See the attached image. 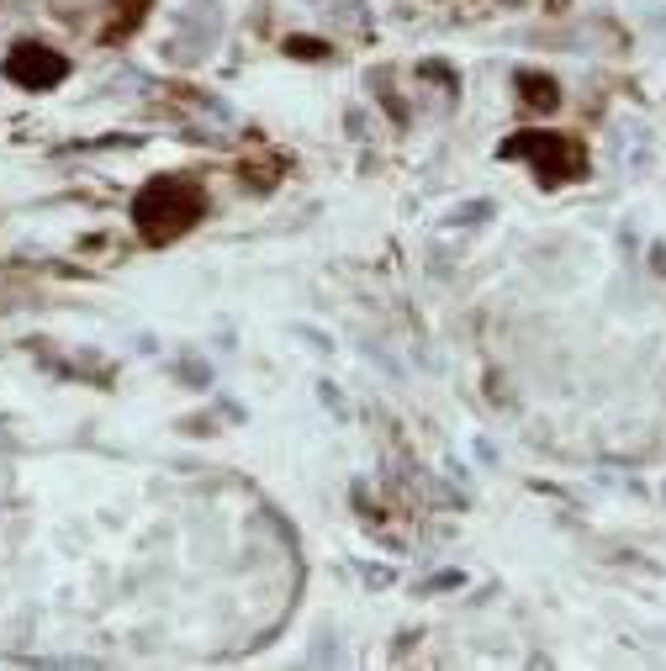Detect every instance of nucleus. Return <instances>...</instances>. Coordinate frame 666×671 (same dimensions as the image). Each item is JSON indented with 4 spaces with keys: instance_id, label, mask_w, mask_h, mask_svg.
Listing matches in <instances>:
<instances>
[{
    "instance_id": "obj_3",
    "label": "nucleus",
    "mask_w": 666,
    "mask_h": 671,
    "mask_svg": "<svg viewBox=\"0 0 666 671\" xmlns=\"http://www.w3.org/2000/svg\"><path fill=\"white\" fill-rule=\"evenodd\" d=\"M0 74H6L11 85H22V90H53V85L69 80V59L59 48L37 43V37H22V43H11Z\"/></svg>"
},
{
    "instance_id": "obj_6",
    "label": "nucleus",
    "mask_w": 666,
    "mask_h": 671,
    "mask_svg": "<svg viewBox=\"0 0 666 671\" xmlns=\"http://www.w3.org/2000/svg\"><path fill=\"white\" fill-rule=\"evenodd\" d=\"M281 170H286V159H244L238 164V180L244 185H254V191H275V180H281Z\"/></svg>"
},
{
    "instance_id": "obj_2",
    "label": "nucleus",
    "mask_w": 666,
    "mask_h": 671,
    "mask_svg": "<svg viewBox=\"0 0 666 671\" xmlns=\"http://www.w3.org/2000/svg\"><path fill=\"white\" fill-rule=\"evenodd\" d=\"M497 159H529L540 185H566L587 175V143L571 133H513Z\"/></svg>"
},
{
    "instance_id": "obj_5",
    "label": "nucleus",
    "mask_w": 666,
    "mask_h": 671,
    "mask_svg": "<svg viewBox=\"0 0 666 671\" xmlns=\"http://www.w3.org/2000/svg\"><path fill=\"white\" fill-rule=\"evenodd\" d=\"M148 6H154V0H111V22L101 27V43H122L127 32H138Z\"/></svg>"
},
{
    "instance_id": "obj_8",
    "label": "nucleus",
    "mask_w": 666,
    "mask_h": 671,
    "mask_svg": "<svg viewBox=\"0 0 666 671\" xmlns=\"http://www.w3.org/2000/svg\"><path fill=\"white\" fill-rule=\"evenodd\" d=\"M561 6H566V0H550V11H561Z\"/></svg>"
},
{
    "instance_id": "obj_7",
    "label": "nucleus",
    "mask_w": 666,
    "mask_h": 671,
    "mask_svg": "<svg viewBox=\"0 0 666 671\" xmlns=\"http://www.w3.org/2000/svg\"><path fill=\"white\" fill-rule=\"evenodd\" d=\"M286 53H291V59H307V64L333 59V48L323 43V37H307V32H291V37H286Z\"/></svg>"
},
{
    "instance_id": "obj_1",
    "label": "nucleus",
    "mask_w": 666,
    "mask_h": 671,
    "mask_svg": "<svg viewBox=\"0 0 666 671\" xmlns=\"http://www.w3.org/2000/svg\"><path fill=\"white\" fill-rule=\"evenodd\" d=\"M207 217V185L191 180V175H154L133 196V228L143 244H175L196 228V222Z\"/></svg>"
},
{
    "instance_id": "obj_4",
    "label": "nucleus",
    "mask_w": 666,
    "mask_h": 671,
    "mask_svg": "<svg viewBox=\"0 0 666 671\" xmlns=\"http://www.w3.org/2000/svg\"><path fill=\"white\" fill-rule=\"evenodd\" d=\"M513 85H518V101H524L529 111H555L561 106V85H555L550 74H540V69H518Z\"/></svg>"
}]
</instances>
